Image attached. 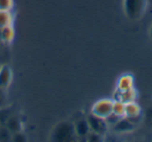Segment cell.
Masks as SVG:
<instances>
[{
  "label": "cell",
  "mask_w": 152,
  "mask_h": 142,
  "mask_svg": "<svg viewBox=\"0 0 152 142\" xmlns=\"http://www.w3.org/2000/svg\"><path fill=\"white\" fill-rule=\"evenodd\" d=\"M49 140L52 142H76L79 138L75 132L74 123L71 120L58 121L52 128L49 135Z\"/></svg>",
  "instance_id": "6da1fadb"
},
{
  "label": "cell",
  "mask_w": 152,
  "mask_h": 142,
  "mask_svg": "<svg viewBox=\"0 0 152 142\" xmlns=\"http://www.w3.org/2000/svg\"><path fill=\"white\" fill-rule=\"evenodd\" d=\"M148 9V0H123V11L129 21H140Z\"/></svg>",
  "instance_id": "7a4b0ae2"
},
{
  "label": "cell",
  "mask_w": 152,
  "mask_h": 142,
  "mask_svg": "<svg viewBox=\"0 0 152 142\" xmlns=\"http://www.w3.org/2000/svg\"><path fill=\"white\" fill-rule=\"evenodd\" d=\"M114 102L115 100H110V99H101V100H98L92 106L91 112L93 114L97 115V116L102 117V118L105 119L108 115H110L113 113Z\"/></svg>",
  "instance_id": "3957f363"
},
{
  "label": "cell",
  "mask_w": 152,
  "mask_h": 142,
  "mask_svg": "<svg viewBox=\"0 0 152 142\" xmlns=\"http://www.w3.org/2000/svg\"><path fill=\"white\" fill-rule=\"evenodd\" d=\"M86 117H87L88 121H89L91 131L96 132V133L101 134V135L104 136L107 135L108 131H110V127H108L105 119L93 114L92 112L89 113Z\"/></svg>",
  "instance_id": "277c9868"
},
{
  "label": "cell",
  "mask_w": 152,
  "mask_h": 142,
  "mask_svg": "<svg viewBox=\"0 0 152 142\" xmlns=\"http://www.w3.org/2000/svg\"><path fill=\"white\" fill-rule=\"evenodd\" d=\"M135 128H137V123L131 121L127 117L123 116L114 125L110 127V130L116 134H126L133 132L135 130Z\"/></svg>",
  "instance_id": "5b68a950"
},
{
  "label": "cell",
  "mask_w": 152,
  "mask_h": 142,
  "mask_svg": "<svg viewBox=\"0 0 152 142\" xmlns=\"http://www.w3.org/2000/svg\"><path fill=\"white\" fill-rule=\"evenodd\" d=\"M13 70L9 64H2L0 67V87L7 89L13 81Z\"/></svg>",
  "instance_id": "8992f818"
},
{
  "label": "cell",
  "mask_w": 152,
  "mask_h": 142,
  "mask_svg": "<svg viewBox=\"0 0 152 142\" xmlns=\"http://www.w3.org/2000/svg\"><path fill=\"white\" fill-rule=\"evenodd\" d=\"M142 114L141 107L137 104L135 101L132 102L125 103V111H124V116L129 118L131 121L135 123V119L140 118Z\"/></svg>",
  "instance_id": "52a82bcc"
},
{
  "label": "cell",
  "mask_w": 152,
  "mask_h": 142,
  "mask_svg": "<svg viewBox=\"0 0 152 142\" xmlns=\"http://www.w3.org/2000/svg\"><path fill=\"white\" fill-rule=\"evenodd\" d=\"M3 125L13 133L16 132L23 131V121H22L21 117L17 114H12L7 118Z\"/></svg>",
  "instance_id": "ba28073f"
},
{
  "label": "cell",
  "mask_w": 152,
  "mask_h": 142,
  "mask_svg": "<svg viewBox=\"0 0 152 142\" xmlns=\"http://www.w3.org/2000/svg\"><path fill=\"white\" fill-rule=\"evenodd\" d=\"M73 123H74V128H75V132L77 134V136H78V138L87 137V135L91 131L87 117H80V118L73 121Z\"/></svg>",
  "instance_id": "9c48e42d"
},
{
  "label": "cell",
  "mask_w": 152,
  "mask_h": 142,
  "mask_svg": "<svg viewBox=\"0 0 152 142\" xmlns=\"http://www.w3.org/2000/svg\"><path fill=\"white\" fill-rule=\"evenodd\" d=\"M133 85H134V78L130 74H125V75L121 76L118 80L117 83V90L118 91H124V90L132 89Z\"/></svg>",
  "instance_id": "30bf717a"
},
{
  "label": "cell",
  "mask_w": 152,
  "mask_h": 142,
  "mask_svg": "<svg viewBox=\"0 0 152 142\" xmlns=\"http://www.w3.org/2000/svg\"><path fill=\"white\" fill-rule=\"evenodd\" d=\"M15 38V29L14 26H7L0 29V42L3 44H12V42Z\"/></svg>",
  "instance_id": "8fae6325"
},
{
  "label": "cell",
  "mask_w": 152,
  "mask_h": 142,
  "mask_svg": "<svg viewBox=\"0 0 152 142\" xmlns=\"http://www.w3.org/2000/svg\"><path fill=\"white\" fill-rule=\"evenodd\" d=\"M14 24V15L12 11H0V29Z\"/></svg>",
  "instance_id": "7c38bea8"
},
{
  "label": "cell",
  "mask_w": 152,
  "mask_h": 142,
  "mask_svg": "<svg viewBox=\"0 0 152 142\" xmlns=\"http://www.w3.org/2000/svg\"><path fill=\"white\" fill-rule=\"evenodd\" d=\"M0 142H12V132L4 125L0 127Z\"/></svg>",
  "instance_id": "4fadbf2b"
},
{
  "label": "cell",
  "mask_w": 152,
  "mask_h": 142,
  "mask_svg": "<svg viewBox=\"0 0 152 142\" xmlns=\"http://www.w3.org/2000/svg\"><path fill=\"white\" fill-rule=\"evenodd\" d=\"M124 111H125V103L121 102V101L115 100L114 108H113V113L117 114L118 116L123 117L124 116Z\"/></svg>",
  "instance_id": "5bb4252c"
},
{
  "label": "cell",
  "mask_w": 152,
  "mask_h": 142,
  "mask_svg": "<svg viewBox=\"0 0 152 142\" xmlns=\"http://www.w3.org/2000/svg\"><path fill=\"white\" fill-rule=\"evenodd\" d=\"M104 137H105L104 135L98 134L93 131H90V133L88 134L87 137H86V140L89 142H101V141H104V140H105Z\"/></svg>",
  "instance_id": "9a60e30c"
},
{
  "label": "cell",
  "mask_w": 152,
  "mask_h": 142,
  "mask_svg": "<svg viewBox=\"0 0 152 142\" xmlns=\"http://www.w3.org/2000/svg\"><path fill=\"white\" fill-rule=\"evenodd\" d=\"M7 89L0 87V110L4 109L9 105V94H7Z\"/></svg>",
  "instance_id": "2e32d148"
},
{
  "label": "cell",
  "mask_w": 152,
  "mask_h": 142,
  "mask_svg": "<svg viewBox=\"0 0 152 142\" xmlns=\"http://www.w3.org/2000/svg\"><path fill=\"white\" fill-rule=\"evenodd\" d=\"M28 141L27 135L24 133V131L16 132L12 134V142H26Z\"/></svg>",
  "instance_id": "e0dca14e"
},
{
  "label": "cell",
  "mask_w": 152,
  "mask_h": 142,
  "mask_svg": "<svg viewBox=\"0 0 152 142\" xmlns=\"http://www.w3.org/2000/svg\"><path fill=\"white\" fill-rule=\"evenodd\" d=\"M14 0H0V11H13Z\"/></svg>",
  "instance_id": "ac0fdd59"
},
{
  "label": "cell",
  "mask_w": 152,
  "mask_h": 142,
  "mask_svg": "<svg viewBox=\"0 0 152 142\" xmlns=\"http://www.w3.org/2000/svg\"><path fill=\"white\" fill-rule=\"evenodd\" d=\"M149 36H150V38H151V41H152V25H151L150 30H149Z\"/></svg>",
  "instance_id": "d6986e66"
},
{
  "label": "cell",
  "mask_w": 152,
  "mask_h": 142,
  "mask_svg": "<svg viewBox=\"0 0 152 142\" xmlns=\"http://www.w3.org/2000/svg\"><path fill=\"white\" fill-rule=\"evenodd\" d=\"M1 125H2V123H1V121H0V127H1Z\"/></svg>",
  "instance_id": "ffe728a7"
}]
</instances>
